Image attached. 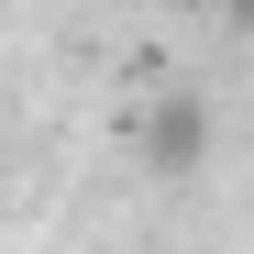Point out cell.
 I'll return each instance as SVG.
<instances>
[{"label":"cell","mask_w":254,"mask_h":254,"mask_svg":"<svg viewBox=\"0 0 254 254\" xmlns=\"http://www.w3.org/2000/svg\"><path fill=\"white\" fill-rule=\"evenodd\" d=\"M144 155H155V166H199V155H210V100H166V111L144 122Z\"/></svg>","instance_id":"6da1fadb"},{"label":"cell","mask_w":254,"mask_h":254,"mask_svg":"<svg viewBox=\"0 0 254 254\" xmlns=\"http://www.w3.org/2000/svg\"><path fill=\"white\" fill-rule=\"evenodd\" d=\"M210 11H232V22H243V33H254V0H210Z\"/></svg>","instance_id":"7a4b0ae2"}]
</instances>
